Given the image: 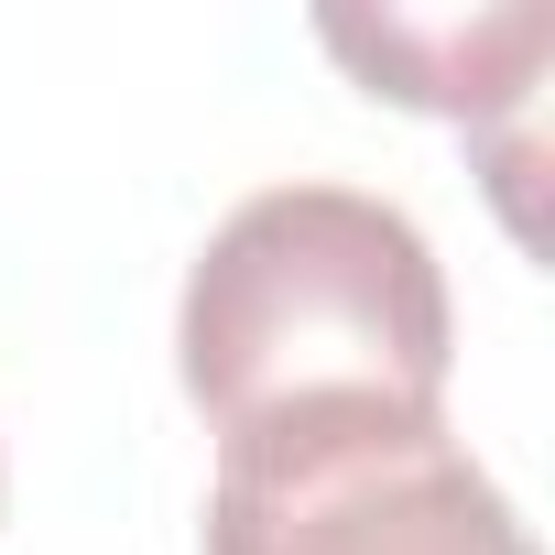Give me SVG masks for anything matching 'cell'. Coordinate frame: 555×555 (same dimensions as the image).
I'll list each match as a JSON object with an SVG mask.
<instances>
[{"label":"cell","mask_w":555,"mask_h":555,"mask_svg":"<svg viewBox=\"0 0 555 555\" xmlns=\"http://www.w3.org/2000/svg\"><path fill=\"white\" fill-rule=\"evenodd\" d=\"M457 306L436 240L371 185H261L240 196L175 295V382L207 436L306 403H447Z\"/></svg>","instance_id":"1"},{"label":"cell","mask_w":555,"mask_h":555,"mask_svg":"<svg viewBox=\"0 0 555 555\" xmlns=\"http://www.w3.org/2000/svg\"><path fill=\"white\" fill-rule=\"evenodd\" d=\"M207 555H533L447 403H306L218 436Z\"/></svg>","instance_id":"2"},{"label":"cell","mask_w":555,"mask_h":555,"mask_svg":"<svg viewBox=\"0 0 555 555\" xmlns=\"http://www.w3.org/2000/svg\"><path fill=\"white\" fill-rule=\"evenodd\" d=\"M327 55L360 66L371 99H403V109H436V120H490V109H533V77L555 55V12H490V23H425V12H327L317 23Z\"/></svg>","instance_id":"3"}]
</instances>
